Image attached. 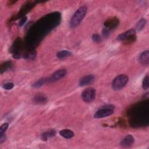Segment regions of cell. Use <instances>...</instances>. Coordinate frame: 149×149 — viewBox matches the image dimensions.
Masks as SVG:
<instances>
[{
	"mask_svg": "<svg viewBox=\"0 0 149 149\" xmlns=\"http://www.w3.org/2000/svg\"><path fill=\"white\" fill-rule=\"evenodd\" d=\"M87 8L85 6L80 7L76 12L74 13L73 16L71 18L70 22V26L72 28H77L82 21L83 19L85 17Z\"/></svg>",
	"mask_w": 149,
	"mask_h": 149,
	"instance_id": "1",
	"label": "cell"
},
{
	"mask_svg": "<svg viewBox=\"0 0 149 149\" xmlns=\"http://www.w3.org/2000/svg\"><path fill=\"white\" fill-rule=\"evenodd\" d=\"M129 81V78L124 74H119L114 79L112 83V88L113 90L117 91L123 88Z\"/></svg>",
	"mask_w": 149,
	"mask_h": 149,
	"instance_id": "2",
	"label": "cell"
},
{
	"mask_svg": "<svg viewBox=\"0 0 149 149\" xmlns=\"http://www.w3.org/2000/svg\"><path fill=\"white\" fill-rule=\"evenodd\" d=\"M114 106L111 105H108L104 106L102 108L98 110L95 114V118H102L107 117H109L113 114Z\"/></svg>",
	"mask_w": 149,
	"mask_h": 149,
	"instance_id": "3",
	"label": "cell"
},
{
	"mask_svg": "<svg viewBox=\"0 0 149 149\" xmlns=\"http://www.w3.org/2000/svg\"><path fill=\"white\" fill-rule=\"evenodd\" d=\"M96 96V90L90 87L82 91V99L83 101L87 103H90L95 100Z\"/></svg>",
	"mask_w": 149,
	"mask_h": 149,
	"instance_id": "4",
	"label": "cell"
},
{
	"mask_svg": "<svg viewBox=\"0 0 149 149\" xmlns=\"http://www.w3.org/2000/svg\"><path fill=\"white\" fill-rule=\"evenodd\" d=\"M135 36H136V30L132 29L119 34L117 37V40L119 42H134L136 39Z\"/></svg>",
	"mask_w": 149,
	"mask_h": 149,
	"instance_id": "5",
	"label": "cell"
},
{
	"mask_svg": "<svg viewBox=\"0 0 149 149\" xmlns=\"http://www.w3.org/2000/svg\"><path fill=\"white\" fill-rule=\"evenodd\" d=\"M66 73H67V71L66 69H60L57 71H56L52 74L51 77L48 79V82L50 83H53L56 81H58L61 79L62 78H63L64 77H65L66 76Z\"/></svg>",
	"mask_w": 149,
	"mask_h": 149,
	"instance_id": "6",
	"label": "cell"
},
{
	"mask_svg": "<svg viewBox=\"0 0 149 149\" xmlns=\"http://www.w3.org/2000/svg\"><path fill=\"white\" fill-rule=\"evenodd\" d=\"M135 142V139L131 135H128L121 142L120 144L123 147H129L132 146Z\"/></svg>",
	"mask_w": 149,
	"mask_h": 149,
	"instance_id": "7",
	"label": "cell"
},
{
	"mask_svg": "<svg viewBox=\"0 0 149 149\" xmlns=\"http://www.w3.org/2000/svg\"><path fill=\"white\" fill-rule=\"evenodd\" d=\"M95 79V77L92 75V74H89V75L85 76L82 78H81V79L79 82V85L81 87L87 86L94 82Z\"/></svg>",
	"mask_w": 149,
	"mask_h": 149,
	"instance_id": "8",
	"label": "cell"
},
{
	"mask_svg": "<svg viewBox=\"0 0 149 149\" xmlns=\"http://www.w3.org/2000/svg\"><path fill=\"white\" fill-rule=\"evenodd\" d=\"M140 62L144 65H147L149 63V51L148 50L143 51L139 57Z\"/></svg>",
	"mask_w": 149,
	"mask_h": 149,
	"instance_id": "9",
	"label": "cell"
},
{
	"mask_svg": "<svg viewBox=\"0 0 149 149\" xmlns=\"http://www.w3.org/2000/svg\"><path fill=\"white\" fill-rule=\"evenodd\" d=\"M60 135L65 139H71L74 136V133L70 129H63L60 132Z\"/></svg>",
	"mask_w": 149,
	"mask_h": 149,
	"instance_id": "10",
	"label": "cell"
},
{
	"mask_svg": "<svg viewBox=\"0 0 149 149\" xmlns=\"http://www.w3.org/2000/svg\"><path fill=\"white\" fill-rule=\"evenodd\" d=\"M71 55H72V53L70 51H67V50L60 51L57 54V57L60 60L65 59V58L70 57V56H71Z\"/></svg>",
	"mask_w": 149,
	"mask_h": 149,
	"instance_id": "11",
	"label": "cell"
},
{
	"mask_svg": "<svg viewBox=\"0 0 149 149\" xmlns=\"http://www.w3.org/2000/svg\"><path fill=\"white\" fill-rule=\"evenodd\" d=\"M55 134H56V132L55 130H49V131L46 132L42 135V139L43 140L46 141V140H47V139L48 138L54 137L55 135Z\"/></svg>",
	"mask_w": 149,
	"mask_h": 149,
	"instance_id": "12",
	"label": "cell"
},
{
	"mask_svg": "<svg viewBox=\"0 0 149 149\" xmlns=\"http://www.w3.org/2000/svg\"><path fill=\"white\" fill-rule=\"evenodd\" d=\"M34 101L37 103L40 104H42L43 103H46L47 101V99L44 95H37L34 97Z\"/></svg>",
	"mask_w": 149,
	"mask_h": 149,
	"instance_id": "13",
	"label": "cell"
},
{
	"mask_svg": "<svg viewBox=\"0 0 149 149\" xmlns=\"http://www.w3.org/2000/svg\"><path fill=\"white\" fill-rule=\"evenodd\" d=\"M146 24V20L144 18H142V19L137 23L136 29L138 31H141L143 30Z\"/></svg>",
	"mask_w": 149,
	"mask_h": 149,
	"instance_id": "14",
	"label": "cell"
},
{
	"mask_svg": "<svg viewBox=\"0 0 149 149\" xmlns=\"http://www.w3.org/2000/svg\"><path fill=\"white\" fill-rule=\"evenodd\" d=\"M46 81V79H44V78H42V79H40V80H39L38 81H37L36 82H35L33 85L32 86L34 88H39L40 87H41L42 86H43L45 82Z\"/></svg>",
	"mask_w": 149,
	"mask_h": 149,
	"instance_id": "15",
	"label": "cell"
},
{
	"mask_svg": "<svg viewBox=\"0 0 149 149\" xmlns=\"http://www.w3.org/2000/svg\"><path fill=\"white\" fill-rule=\"evenodd\" d=\"M142 87L144 90H147L149 87V77L147 75L143 79L142 83Z\"/></svg>",
	"mask_w": 149,
	"mask_h": 149,
	"instance_id": "16",
	"label": "cell"
},
{
	"mask_svg": "<svg viewBox=\"0 0 149 149\" xmlns=\"http://www.w3.org/2000/svg\"><path fill=\"white\" fill-rule=\"evenodd\" d=\"M3 88L5 90H11L14 87V84L12 82H7L3 85Z\"/></svg>",
	"mask_w": 149,
	"mask_h": 149,
	"instance_id": "17",
	"label": "cell"
},
{
	"mask_svg": "<svg viewBox=\"0 0 149 149\" xmlns=\"http://www.w3.org/2000/svg\"><path fill=\"white\" fill-rule=\"evenodd\" d=\"M8 125H9L8 123H5L3 125H2L1 128H0V135L5 134V131L8 128Z\"/></svg>",
	"mask_w": 149,
	"mask_h": 149,
	"instance_id": "18",
	"label": "cell"
},
{
	"mask_svg": "<svg viewBox=\"0 0 149 149\" xmlns=\"http://www.w3.org/2000/svg\"><path fill=\"white\" fill-rule=\"evenodd\" d=\"M92 39H93V41H94L96 43H100L101 40V37L97 34H93V36H92Z\"/></svg>",
	"mask_w": 149,
	"mask_h": 149,
	"instance_id": "19",
	"label": "cell"
},
{
	"mask_svg": "<svg viewBox=\"0 0 149 149\" xmlns=\"http://www.w3.org/2000/svg\"><path fill=\"white\" fill-rule=\"evenodd\" d=\"M5 140H6V135L5 134L0 135V144L3 143Z\"/></svg>",
	"mask_w": 149,
	"mask_h": 149,
	"instance_id": "20",
	"label": "cell"
},
{
	"mask_svg": "<svg viewBox=\"0 0 149 149\" xmlns=\"http://www.w3.org/2000/svg\"><path fill=\"white\" fill-rule=\"evenodd\" d=\"M26 20H27V17H26L22 18L21 19V21H20V22H19V25L20 26H23L24 25V23L26 22Z\"/></svg>",
	"mask_w": 149,
	"mask_h": 149,
	"instance_id": "21",
	"label": "cell"
}]
</instances>
